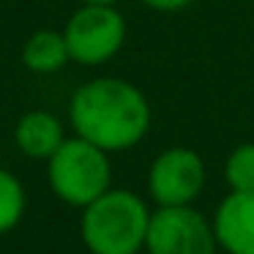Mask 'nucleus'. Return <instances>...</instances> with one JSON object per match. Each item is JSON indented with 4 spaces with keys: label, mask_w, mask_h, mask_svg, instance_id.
<instances>
[{
    "label": "nucleus",
    "mask_w": 254,
    "mask_h": 254,
    "mask_svg": "<svg viewBox=\"0 0 254 254\" xmlns=\"http://www.w3.org/2000/svg\"><path fill=\"white\" fill-rule=\"evenodd\" d=\"M150 101L134 82L121 77H93L68 99L74 134L107 153L131 150L150 131Z\"/></svg>",
    "instance_id": "obj_1"
},
{
    "label": "nucleus",
    "mask_w": 254,
    "mask_h": 254,
    "mask_svg": "<svg viewBox=\"0 0 254 254\" xmlns=\"http://www.w3.org/2000/svg\"><path fill=\"white\" fill-rule=\"evenodd\" d=\"M153 210L131 189H107L82 208L79 235L90 254H139Z\"/></svg>",
    "instance_id": "obj_2"
},
{
    "label": "nucleus",
    "mask_w": 254,
    "mask_h": 254,
    "mask_svg": "<svg viewBox=\"0 0 254 254\" xmlns=\"http://www.w3.org/2000/svg\"><path fill=\"white\" fill-rule=\"evenodd\" d=\"M50 191L68 208H85L112 189L110 153L82 137H66V142L47 159Z\"/></svg>",
    "instance_id": "obj_3"
},
{
    "label": "nucleus",
    "mask_w": 254,
    "mask_h": 254,
    "mask_svg": "<svg viewBox=\"0 0 254 254\" xmlns=\"http://www.w3.org/2000/svg\"><path fill=\"white\" fill-rule=\"evenodd\" d=\"M126 17L115 6H79L63 25L71 63L96 68L118 58L126 44Z\"/></svg>",
    "instance_id": "obj_4"
},
{
    "label": "nucleus",
    "mask_w": 254,
    "mask_h": 254,
    "mask_svg": "<svg viewBox=\"0 0 254 254\" xmlns=\"http://www.w3.org/2000/svg\"><path fill=\"white\" fill-rule=\"evenodd\" d=\"M213 224L194 205L156 208L145 238L148 254H216Z\"/></svg>",
    "instance_id": "obj_5"
},
{
    "label": "nucleus",
    "mask_w": 254,
    "mask_h": 254,
    "mask_svg": "<svg viewBox=\"0 0 254 254\" xmlns=\"http://www.w3.org/2000/svg\"><path fill=\"white\" fill-rule=\"evenodd\" d=\"M205 178L202 156L186 145H172L150 161L148 194L159 208L194 205L205 189Z\"/></svg>",
    "instance_id": "obj_6"
},
{
    "label": "nucleus",
    "mask_w": 254,
    "mask_h": 254,
    "mask_svg": "<svg viewBox=\"0 0 254 254\" xmlns=\"http://www.w3.org/2000/svg\"><path fill=\"white\" fill-rule=\"evenodd\" d=\"M210 224L227 254H254V191H230L216 205Z\"/></svg>",
    "instance_id": "obj_7"
},
{
    "label": "nucleus",
    "mask_w": 254,
    "mask_h": 254,
    "mask_svg": "<svg viewBox=\"0 0 254 254\" xmlns=\"http://www.w3.org/2000/svg\"><path fill=\"white\" fill-rule=\"evenodd\" d=\"M14 142L19 153L33 161H47L63 142L66 128L63 121L50 110H28L14 123Z\"/></svg>",
    "instance_id": "obj_8"
},
{
    "label": "nucleus",
    "mask_w": 254,
    "mask_h": 254,
    "mask_svg": "<svg viewBox=\"0 0 254 254\" xmlns=\"http://www.w3.org/2000/svg\"><path fill=\"white\" fill-rule=\"evenodd\" d=\"M19 58H22V66L28 68L30 74H41V77L61 71L66 63H71L66 36H63V30H55V28L33 30V33L25 39Z\"/></svg>",
    "instance_id": "obj_9"
},
{
    "label": "nucleus",
    "mask_w": 254,
    "mask_h": 254,
    "mask_svg": "<svg viewBox=\"0 0 254 254\" xmlns=\"http://www.w3.org/2000/svg\"><path fill=\"white\" fill-rule=\"evenodd\" d=\"M28 210V194L25 186L11 170L0 167V235L17 230Z\"/></svg>",
    "instance_id": "obj_10"
},
{
    "label": "nucleus",
    "mask_w": 254,
    "mask_h": 254,
    "mask_svg": "<svg viewBox=\"0 0 254 254\" xmlns=\"http://www.w3.org/2000/svg\"><path fill=\"white\" fill-rule=\"evenodd\" d=\"M224 181L230 191H254V142H241L227 153Z\"/></svg>",
    "instance_id": "obj_11"
},
{
    "label": "nucleus",
    "mask_w": 254,
    "mask_h": 254,
    "mask_svg": "<svg viewBox=\"0 0 254 254\" xmlns=\"http://www.w3.org/2000/svg\"><path fill=\"white\" fill-rule=\"evenodd\" d=\"M145 8H150V11L156 14H178L183 11V8H189V3L191 0H139Z\"/></svg>",
    "instance_id": "obj_12"
},
{
    "label": "nucleus",
    "mask_w": 254,
    "mask_h": 254,
    "mask_svg": "<svg viewBox=\"0 0 254 254\" xmlns=\"http://www.w3.org/2000/svg\"><path fill=\"white\" fill-rule=\"evenodd\" d=\"M79 6H118V0H77Z\"/></svg>",
    "instance_id": "obj_13"
}]
</instances>
